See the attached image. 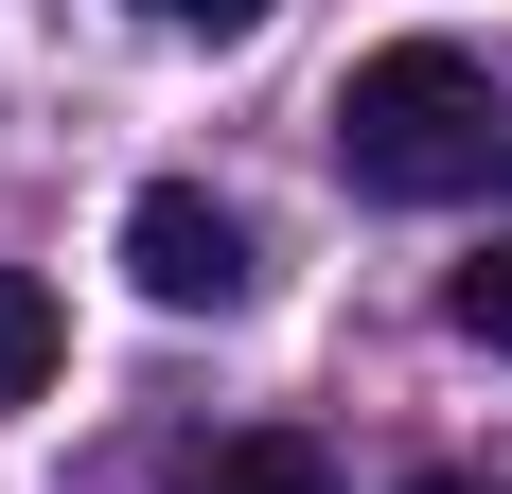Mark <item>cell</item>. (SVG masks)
<instances>
[{
    "mask_svg": "<svg viewBox=\"0 0 512 494\" xmlns=\"http://www.w3.org/2000/svg\"><path fill=\"white\" fill-rule=\"evenodd\" d=\"M336 177L354 195H512V106L460 36H389L336 71Z\"/></svg>",
    "mask_w": 512,
    "mask_h": 494,
    "instance_id": "cell-1",
    "label": "cell"
},
{
    "mask_svg": "<svg viewBox=\"0 0 512 494\" xmlns=\"http://www.w3.org/2000/svg\"><path fill=\"white\" fill-rule=\"evenodd\" d=\"M124 283H142L159 318H230V300H248V212L195 195V177H159V195L124 212Z\"/></svg>",
    "mask_w": 512,
    "mask_h": 494,
    "instance_id": "cell-2",
    "label": "cell"
},
{
    "mask_svg": "<svg viewBox=\"0 0 512 494\" xmlns=\"http://www.w3.org/2000/svg\"><path fill=\"white\" fill-rule=\"evenodd\" d=\"M53 353H71V336H53V283H36V265H0V406H36Z\"/></svg>",
    "mask_w": 512,
    "mask_h": 494,
    "instance_id": "cell-3",
    "label": "cell"
},
{
    "mask_svg": "<svg viewBox=\"0 0 512 494\" xmlns=\"http://www.w3.org/2000/svg\"><path fill=\"white\" fill-rule=\"evenodd\" d=\"M212 494H336V459L301 424H248V442H212Z\"/></svg>",
    "mask_w": 512,
    "mask_h": 494,
    "instance_id": "cell-4",
    "label": "cell"
},
{
    "mask_svg": "<svg viewBox=\"0 0 512 494\" xmlns=\"http://www.w3.org/2000/svg\"><path fill=\"white\" fill-rule=\"evenodd\" d=\"M442 318H460V336H477V353H512V247H477L460 283H442Z\"/></svg>",
    "mask_w": 512,
    "mask_h": 494,
    "instance_id": "cell-5",
    "label": "cell"
},
{
    "mask_svg": "<svg viewBox=\"0 0 512 494\" xmlns=\"http://www.w3.org/2000/svg\"><path fill=\"white\" fill-rule=\"evenodd\" d=\"M159 36H265V18H283V0H142Z\"/></svg>",
    "mask_w": 512,
    "mask_h": 494,
    "instance_id": "cell-6",
    "label": "cell"
},
{
    "mask_svg": "<svg viewBox=\"0 0 512 494\" xmlns=\"http://www.w3.org/2000/svg\"><path fill=\"white\" fill-rule=\"evenodd\" d=\"M407 494H495V477H460V459H424V477H407Z\"/></svg>",
    "mask_w": 512,
    "mask_h": 494,
    "instance_id": "cell-7",
    "label": "cell"
}]
</instances>
